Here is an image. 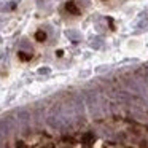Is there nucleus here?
<instances>
[{
	"mask_svg": "<svg viewBox=\"0 0 148 148\" xmlns=\"http://www.w3.org/2000/svg\"><path fill=\"white\" fill-rule=\"evenodd\" d=\"M94 148H105V147H103V143H102V142H97V143L94 145Z\"/></svg>",
	"mask_w": 148,
	"mask_h": 148,
	"instance_id": "f257e3e1",
	"label": "nucleus"
}]
</instances>
